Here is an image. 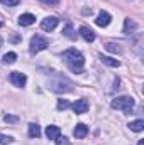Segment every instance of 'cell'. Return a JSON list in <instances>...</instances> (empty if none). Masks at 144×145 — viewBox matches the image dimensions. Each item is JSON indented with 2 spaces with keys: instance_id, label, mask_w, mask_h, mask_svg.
Segmentation results:
<instances>
[{
  "instance_id": "1",
  "label": "cell",
  "mask_w": 144,
  "mask_h": 145,
  "mask_svg": "<svg viewBox=\"0 0 144 145\" xmlns=\"http://www.w3.org/2000/svg\"><path fill=\"white\" fill-rule=\"evenodd\" d=\"M63 59L66 63V66L73 72H81L83 71V64H85V57L78 49H68L63 52Z\"/></svg>"
},
{
  "instance_id": "2",
  "label": "cell",
  "mask_w": 144,
  "mask_h": 145,
  "mask_svg": "<svg viewBox=\"0 0 144 145\" xmlns=\"http://www.w3.org/2000/svg\"><path fill=\"white\" fill-rule=\"evenodd\" d=\"M110 106L114 110H122V111H131L134 108V98L131 96H117L115 100H112Z\"/></svg>"
},
{
  "instance_id": "3",
  "label": "cell",
  "mask_w": 144,
  "mask_h": 145,
  "mask_svg": "<svg viewBox=\"0 0 144 145\" xmlns=\"http://www.w3.org/2000/svg\"><path fill=\"white\" fill-rule=\"evenodd\" d=\"M48 46H49V40H48L46 37H42V36H39V34H36V36L31 39L29 51H31V54H37V52L44 51Z\"/></svg>"
},
{
  "instance_id": "4",
  "label": "cell",
  "mask_w": 144,
  "mask_h": 145,
  "mask_svg": "<svg viewBox=\"0 0 144 145\" xmlns=\"http://www.w3.org/2000/svg\"><path fill=\"white\" fill-rule=\"evenodd\" d=\"M9 79H10V83H12L14 86H17V88H22V86L27 83V76H26L24 72H19V71L10 72Z\"/></svg>"
},
{
  "instance_id": "5",
  "label": "cell",
  "mask_w": 144,
  "mask_h": 145,
  "mask_svg": "<svg viewBox=\"0 0 144 145\" xmlns=\"http://www.w3.org/2000/svg\"><path fill=\"white\" fill-rule=\"evenodd\" d=\"M58 24H59V19L58 17H46L41 22V29L46 31V32H51V31H54L58 27Z\"/></svg>"
},
{
  "instance_id": "6",
  "label": "cell",
  "mask_w": 144,
  "mask_h": 145,
  "mask_svg": "<svg viewBox=\"0 0 144 145\" xmlns=\"http://www.w3.org/2000/svg\"><path fill=\"white\" fill-rule=\"evenodd\" d=\"M126 36H134L136 32H137V22L134 20V19H126L124 20V31H122Z\"/></svg>"
},
{
  "instance_id": "7",
  "label": "cell",
  "mask_w": 144,
  "mask_h": 145,
  "mask_svg": "<svg viewBox=\"0 0 144 145\" xmlns=\"http://www.w3.org/2000/svg\"><path fill=\"white\" fill-rule=\"evenodd\" d=\"M88 108H90V105H88V100H85V98L76 100V101L73 103V111H75L76 115H83V113H87Z\"/></svg>"
},
{
  "instance_id": "8",
  "label": "cell",
  "mask_w": 144,
  "mask_h": 145,
  "mask_svg": "<svg viewBox=\"0 0 144 145\" xmlns=\"http://www.w3.org/2000/svg\"><path fill=\"white\" fill-rule=\"evenodd\" d=\"M110 20H112V17H110L108 12H100L98 17L95 19V24H97L98 27H107L108 24H110Z\"/></svg>"
},
{
  "instance_id": "9",
  "label": "cell",
  "mask_w": 144,
  "mask_h": 145,
  "mask_svg": "<svg viewBox=\"0 0 144 145\" xmlns=\"http://www.w3.org/2000/svg\"><path fill=\"white\" fill-rule=\"evenodd\" d=\"M80 36L83 37L87 42H93V40H95V32H93L90 27H87V25H81V27H80Z\"/></svg>"
},
{
  "instance_id": "10",
  "label": "cell",
  "mask_w": 144,
  "mask_h": 145,
  "mask_svg": "<svg viewBox=\"0 0 144 145\" xmlns=\"http://www.w3.org/2000/svg\"><path fill=\"white\" fill-rule=\"evenodd\" d=\"M34 22H36V17H34L32 14H22V15H19V24H20L22 27L32 25Z\"/></svg>"
},
{
  "instance_id": "11",
  "label": "cell",
  "mask_w": 144,
  "mask_h": 145,
  "mask_svg": "<svg viewBox=\"0 0 144 145\" xmlns=\"http://www.w3.org/2000/svg\"><path fill=\"white\" fill-rule=\"evenodd\" d=\"M59 135H61L59 127H56V125H49V127L46 128V137H48L49 140H56Z\"/></svg>"
},
{
  "instance_id": "12",
  "label": "cell",
  "mask_w": 144,
  "mask_h": 145,
  "mask_svg": "<svg viewBox=\"0 0 144 145\" xmlns=\"http://www.w3.org/2000/svg\"><path fill=\"white\" fill-rule=\"evenodd\" d=\"M87 133H88V127L83 125V123H78L75 127V130H73V135L76 138H83V137H87Z\"/></svg>"
},
{
  "instance_id": "13",
  "label": "cell",
  "mask_w": 144,
  "mask_h": 145,
  "mask_svg": "<svg viewBox=\"0 0 144 145\" xmlns=\"http://www.w3.org/2000/svg\"><path fill=\"white\" fill-rule=\"evenodd\" d=\"M100 61L104 64L110 66V68H119L120 66V61L119 59H114V57H108V56H100Z\"/></svg>"
},
{
  "instance_id": "14",
  "label": "cell",
  "mask_w": 144,
  "mask_h": 145,
  "mask_svg": "<svg viewBox=\"0 0 144 145\" xmlns=\"http://www.w3.org/2000/svg\"><path fill=\"white\" fill-rule=\"evenodd\" d=\"M29 137L31 138H39L41 137V127L37 123H31L29 125Z\"/></svg>"
},
{
  "instance_id": "15",
  "label": "cell",
  "mask_w": 144,
  "mask_h": 145,
  "mask_svg": "<svg viewBox=\"0 0 144 145\" xmlns=\"http://www.w3.org/2000/svg\"><path fill=\"white\" fill-rule=\"evenodd\" d=\"M129 128L132 132H143L144 130V120H134L129 123Z\"/></svg>"
},
{
  "instance_id": "16",
  "label": "cell",
  "mask_w": 144,
  "mask_h": 145,
  "mask_svg": "<svg viewBox=\"0 0 144 145\" xmlns=\"http://www.w3.org/2000/svg\"><path fill=\"white\" fill-rule=\"evenodd\" d=\"M105 49H107L108 52H114V54H120L122 52V47L119 44H115V42H107L105 44Z\"/></svg>"
},
{
  "instance_id": "17",
  "label": "cell",
  "mask_w": 144,
  "mask_h": 145,
  "mask_svg": "<svg viewBox=\"0 0 144 145\" xmlns=\"http://www.w3.org/2000/svg\"><path fill=\"white\" fill-rule=\"evenodd\" d=\"M134 49H136L137 54L143 52V36L137 34V32H136V40H134Z\"/></svg>"
},
{
  "instance_id": "18",
  "label": "cell",
  "mask_w": 144,
  "mask_h": 145,
  "mask_svg": "<svg viewBox=\"0 0 144 145\" xmlns=\"http://www.w3.org/2000/svg\"><path fill=\"white\" fill-rule=\"evenodd\" d=\"M63 36H66L68 39H75V37H76L75 29H73L71 24H66V25H65V29H63Z\"/></svg>"
},
{
  "instance_id": "19",
  "label": "cell",
  "mask_w": 144,
  "mask_h": 145,
  "mask_svg": "<svg viewBox=\"0 0 144 145\" xmlns=\"http://www.w3.org/2000/svg\"><path fill=\"white\" fill-rule=\"evenodd\" d=\"M2 61H3L5 64H12V63L17 61V54H15V52H7V54L2 57Z\"/></svg>"
},
{
  "instance_id": "20",
  "label": "cell",
  "mask_w": 144,
  "mask_h": 145,
  "mask_svg": "<svg viewBox=\"0 0 144 145\" xmlns=\"http://www.w3.org/2000/svg\"><path fill=\"white\" fill-rule=\"evenodd\" d=\"M0 2H2V5H5V7H15V5H19L20 0H0Z\"/></svg>"
},
{
  "instance_id": "21",
  "label": "cell",
  "mask_w": 144,
  "mask_h": 145,
  "mask_svg": "<svg viewBox=\"0 0 144 145\" xmlns=\"http://www.w3.org/2000/svg\"><path fill=\"white\" fill-rule=\"evenodd\" d=\"M12 140H14L12 137H7V135H2V133H0V144H2V145L12 144Z\"/></svg>"
},
{
  "instance_id": "22",
  "label": "cell",
  "mask_w": 144,
  "mask_h": 145,
  "mask_svg": "<svg viewBox=\"0 0 144 145\" xmlns=\"http://www.w3.org/2000/svg\"><path fill=\"white\" fill-rule=\"evenodd\" d=\"M70 106V103L66 101V100H58V110L61 111V110H66Z\"/></svg>"
},
{
  "instance_id": "23",
  "label": "cell",
  "mask_w": 144,
  "mask_h": 145,
  "mask_svg": "<svg viewBox=\"0 0 144 145\" xmlns=\"http://www.w3.org/2000/svg\"><path fill=\"white\" fill-rule=\"evenodd\" d=\"M56 145H70V142H68L66 137H61V135H59V137L56 138Z\"/></svg>"
},
{
  "instance_id": "24",
  "label": "cell",
  "mask_w": 144,
  "mask_h": 145,
  "mask_svg": "<svg viewBox=\"0 0 144 145\" xmlns=\"http://www.w3.org/2000/svg\"><path fill=\"white\" fill-rule=\"evenodd\" d=\"M3 120H5L7 123H17V121H19V118H17V116H12V115H7Z\"/></svg>"
},
{
  "instance_id": "25",
  "label": "cell",
  "mask_w": 144,
  "mask_h": 145,
  "mask_svg": "<svg viewBox=\"0 0 144 145\" xmlns=\"http://www.w3.org/2000/svg\"><path fill=\"white\" fill-rule=\"evenodd\" d=\"M39 2H42V3H46V5H51V7L59 5V0H39Z\"/></svg>"
},
{
  "instance_id": "26",
  "label": "cell",
  "mask_w": 144,
  "mask_h": 145,
  "mask_svg": "<svg viewBox=\"0 0 144 145\" xmlns=\"http://www.w3.org/2000/svg\"><path fill=\"white\" fill-rule=\"evenodd\" d=\"M137 145H144V140H139V142H137Z\"/></svg>"
},
{
  "instance_id": "27",
  "label": "cell",
  "mask_w": 144,
  "mask_h": 145,
  "mask_svg": "<svg viewBox=\"0 0 144 145\" xmlns=\"http://www.w3.org/2000/svg\"><path fill=\"white\" fill-rule=\"evenodd\" d=\"M2 24H3V20H2V15H0V25H2Z\"/></svg>"
}]
</instances>
